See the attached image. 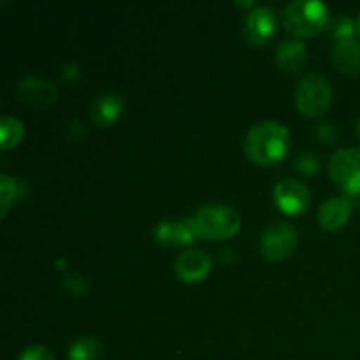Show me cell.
<instances>
[{
    "label": "cell",
    "mask_w": 360,
    "mask_h": 360,
    "mask_svg": "<svg viewBox=\"0 0 360 360\" xmlns=\"http://www.w3.org/2000/svg\"><path fill=\"white\" fill-rule=\"evenodd\" d=\"M246 157L259 165L281 160L290 150V132L276 120H262L250 127L243 139Z\"/></svg>",
    "instance_id": "obj_1"
},
{
    "label": "cell",
    "mask_w": 360,
    "mask_h": 360,
    "mask_svg": "<svg viewBox=\"0 0 360 360\" xmlns=\"http://www.w3.org/2000/svg\"><path fill=\"white\" fill-rule=\"evenodd\" d=\"M193 225L204 239H229L241 229V217L229 204L210 202L200 206L192 214Z\"/></svg>",
    "instance_id": "obj_2"
},
{
    "label": "cell",
    "mask_w": 360,
    "mask_h": 360,
    "mask_svg": "<svg viewBox=\"0 0 360 360\" xmlns=\"http://www.w3.org/2000/svg\"><path fill=\"white\" fill-rule=\"evenodd\" d=\"M281 23L290 34L311 37L327 28L329 9L316 0H292L281 11Z\"/></svg>",
    "instance_id": "obj_3"
},
{
    "label": "cell",
    "mask_w": 360,
    "mask_h": 360,
    "mask_svg": "<svg viewBox=\"0 0 360 360\" xmlns=\"http://www.w3.org/2000/svg\"><path fill=\"white\" fill-rule=\"evenodd\" d=\"M295 105L304 116H319L326 111L333 101L330 81L320 72H309L297 83L294 91Z\"/></svg>",
    "instance_id": "obj_4"
},
{
    "label": "cell",
    "mask_w": 360,
    "mask_h": 360,
    "mask_svg": "<svg viewBox=\"0 0 360 360\" xmlns=\"http://www.w3.org/2000/svg\"><path fill=\"white\" fill-rule=\"evenodd\" d=\"M329 174L333 181L348 195L360 193V148H340L329 158Z\"/></svg>",
    "instance_id": "obj_5"
},
{
    "label": "cell",
    "mask_w": 360,
    "mask_h": 360,
    "mask_svg": "<svg viewBox=\"0 0 360 360\" xmlns=\"http://www.w3.org/2000/svg\"><path fill=\"white\" fill-rule=\"evenodd\" d=\"M295 246H297V231L288 221H273L260 234V253L271 262L287 259Z\"/></svg>",
    "instance_id": "obj_6"
},
{
    "label": "cell",
    "mask_w": 360,
    "mask_h": 360,
    "mask_svg": "<svg viewBox=\"0 0 360 360\" xmlns=\"http://www.w3.org/2000/svg\"><path fill=\"white\" fill-rule=\"evenodd\" d=\"M18 97L25 105L34 109H49L58 101L55 83L41 76H27L18 83Z\"/></svg>",
    "instance_id": "obj_7"
},
{
    "label": "cell",
    "mask_w": 360,
    "mask_h": 360,
    "mask_svg": "<svg viewBox=\"0 0 360 360\" xmlns=\"http://www.w3.org/2000/svg\"><path fill=\"white\" fill-rule=\"evenodd\" d=\"M273 197L276 206L285 214H301L302 211H306V207L309 206V200H311L308 186L294 178L278 181L273 190Z\"/></svg>",
    "instance_id": "obj_8"
},
{
    "label": "cell",
    "mask_w": 360,
    "mask_h": 360,
    "mask_svg": "<svg viewBox=\"0 0 360 360\" xmlns=\"http://www.w3.org/2000/svg\"><path fill=\"white\" fill-rule=\"evenodd\" d=\"M276 32V14L267 6H255L245 20L246 41L252 46H264Z\"/></svg>",
    "instance_id": "obj_9"
},
{
    "label": "cell",
    "mask_w": 360,
    "mask_h": 360,
    "mask_svg": "<svg viewBox=\"0 0 360 360\" xmlns=\"http://www.w3.org/2000/svg\"><path fill=\"white\" fill-rule=\"evenodd\" d=\"M199 238L192 217L179 220H164L155 225L153 239L162 246H185Z\"/></svg>",
    "instance_id": "obj_10"
},
{
    "label": "cell",
    "mask_w": 360,
    "mask_h": 360,
    "mask_svg": "<svg viewBox=\"0 0 360 360\" xmlns=\"http://www.w3.org/2000/svg\"><path fill=\"white\" fill-rule=\"evenodd\" d=\"M176 276L185 283H197L211 271V257L204 250H185L174 260Z\"/></svg>",
    "instance_id": "obj_11"
},
{
    "label": "cell",
    "mask_w": 360,
    "mask_h": 360,
    "mask_svg": "<svg viewBox=\"0 0 360 360\" xmlns=\"http://www.w3.org/2000/svg\"><path fill=\"white\" fill-rule=\"evenodd\" d=\"M123 108H125V101H123V97L120 94L105 91V94L97 95V97H94V101L90 104L91 122L95 125L102 127V129H108V127H111L120 118Z\"/></svg>",
    "instance_id": "obj_12"
},
{
    "label": "cell",
    "mask_w": 360,
    "mask_h": 360,
    "mask_svg": "<svg viewBox=\"0 0 360 360\" xmlns=\"http://www.w3.org/2000/svg\"><path fill=\"white\" fill-rule=\"evenodd\" d=\"M352 213V202L348 197L333 195L323 200L319 210V224L323 231H336L348 221Z\"/></svg>",
    "instance_id": "obj_13"
},
{
    "label": "cell",
    "mask_w": 360,
    "mask_h": 360,
    "mask_svg": "<svg viewBox=\"0 0 360 360\" xmlns=\"http://www.w3.org/2000/svg\"><path fill=\"white\" fill-rule=\"evenodd\" d=\"M306 58H308V49H306L304 42L299 39H285L274 51V62H276L278 69L290 74L301 70V67L306 63Z\"/></svg>",
    "instance_id": "obj_14"
},
{
    "label": "cell",
    "mask_w": 360,
    "mask_h": 360,
    "mask_svg": "<svg viewBox=\"0 0 360 360\" xmlns=\"http://www.w3.org/2000/svg\"><path fill=\"white\" fill-rule=\"evenodd\" d=\"M333 62L341 72L359 74L360 72V42L357 39H345L334 42Z\"/></svg>",
    "instance_id": "obj_15"
},
{
    "label": "cell",
    "mask_w": 360,
    "mask_h": 360,
    "mask_svg": "<svg viewBox=\"0 0 360 360\" xmlns=\"http://www.w3.org/2000/svg\"><path fill=\"white\" fill-rule=\"evenodd\" d=\"M104 354V345L98 340L97 336H79L70 343L69 352V360H98Z\"/></svg>",
    "instance_id": "obj_16"
},
{
    "label": "cell",
    "mask_w": 360,
    "mask_h": 360,
    "mask_svg": "<svg viewBox=\"0 0 360 360\" xmlns=\"http://www.w3.org/2000/svg\"><path fill=\"white\" fill-rule=\"evenodd\" d=\"M25 127L20 118L13 115H4L0 120V148L11 150L23 139Z\"/></svg>",
    "instance_id": "obj_17"
},
{
    "label": "cell",
    "mask_w": 360,
    "mask_h": 360,
    "mask_svg": "<svg viewBox=\"0 0 360 360\" xmlns=\"http://www.w3.org/2000/svg\"><path fill=\"white\" fill-rule=\"evenodd\" d=\"M327 32L336 42L354 39V35L357 34V23L347 14H338L327 23Z\"/></svg>",
    "instance_id": "obj_18"
},
{
    "label": "cell",
    "mask_w": 360,
    "mask_h": 360,
    "mask_svg": "<svg viewBox=\"0 0 360 360\" xmlns=\"http://www.w3.org/2000/svg\"><path fill=\"white\" fill-rule=\"evenodd\" d=\"M18 195V183L13 176L2 172L0 174V217H6L11 204Z\"/></svg>",
    "instance_id": "obj_19"
},
{
    "label": "cell",
    "mask_w": 360,
    "mask_h": 360,
    "mask_svg": "<svg viewBox=\"0 0 360 360\" xmlns=\"http://www.w3.org/2000/svg\"><path fill=\"white\" fill-rule=\"evenodd\" d=\"M63 287H65L67 292L74 295H86L88 294V281L86 278H83L77 273L67 274L65 280H63Z\"/></svg>",
    "instance_id": "obj_20"
},
{
    "label": "cell",
    "mask_w": 360,
    "mask_h": 360,
    "mask_svg": "<svg viewBox=\"0 0 360 360\" xmlns=\"http://www.w3.org/2000/svg\"><path fill=\"white\" fill-rule=\"evenodd\" d=\"M295 169L302 174H315L319 171V158L315 153H301L295 160Z\"/></svg>",
    "instance_id": "obj_21"
},
{
    "label": "cell",
    "mask_w": 360,
    "mask_h": 360,
    "mask_svg": "<svg viewBox=\"0 0 360 360\" xmlns=\"http://www.w3.org/2000/svg\"><path fill=\"white\" fill-rule=\"evenodd\" d=\"M20 360H55L51 352L48 350L42 345H34V347H28L23 354L20 355Z\"/></svg>",
    "instance_id": "obj_22"
},
{
    "label": "cell",
    "mask_w": 360,
    "mask_h": 360,
    "mask_svg": "<svg viewBox=\"0 0 360 360\" xmlns=\"http://www.w3.org/2000/svg\"><path fill=\"white\" fill-rule=\"evenodd\" d=\"M316 137H319L320 141H326V143H333L334 137H336V130H334V127L330 125V123H322V125L316 127Z\"/></svg>",
    "instance_id": "obj_23"
},
{
    "label": "cell",
    "mask_w": 360,
    "mask_h": 360,
    "mask_svg": "<svg viewBox=\"0 0 360 360\" xmlns=\"http://www.w3.org/2000/svg\"><path fill=\"white\" fill-rule=\"evenodd\" d=\"M236 6H241V7H255V2H236Z\"/></svg>",
    "instance_id": "obj_24"
},
{
    "label": "cell",
    "mask_w": 360,
    "mask_h": 360,
    "mask_svg": "<svg viewBox=\"0 0 360 360\" xmlns=\"http://www.w3.org/2000/svg\"><path fill=\"white\" fill-rule=\"evenodd\" d=\"M355 23H357V34L360 35V14H359V18H357V21H355Z\"/></svg>",
    "instance_id": "obj_25"
},
{
    "label": "cell",
    "mask_w": 360,
    "mask_h": 360,
    "mask_svg": "<svg viewBox=\"0 0 360 360\" xmlns=\"http://www.w3.org/2000/svg\"><path fill=\"white\" fill-rule=\"evenodd\" d=\"M357 136H359V139H360V120L357 122Z\"/></svg>",
    "instance_id": "obj_26"
}]
</instances>
